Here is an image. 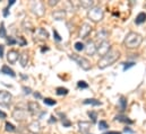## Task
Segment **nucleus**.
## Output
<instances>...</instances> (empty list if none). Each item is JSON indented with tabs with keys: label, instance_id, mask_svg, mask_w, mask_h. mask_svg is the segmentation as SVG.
Masks as SVG:
<instances>
[{
	"label": "nucleus",
	"instance_id": "nucleus-1",
	"mask_svg": "<svg viewBox=\"0 0 146 134\" xmlns=\"http://www.w3.org/2000/svg\"><path fill=\"white\" fill-rule=\"evenodd\" d=\"M119 56H120V52L119 51H117V50H111L109 53H107L104 56H102L100 60H99V62H98V67L100 68V69H106V68L110 67V66H112L118 59H119Z\"/></svg>",
	"mask_w": 146,
	"mask_h": 134
},
{
	"label": "nucleus",
	"instance_id": "nucleus-2",
	"mask_svg": "<svg viewBox=\"0 0 146 134\" xmlns=\"http://www.w3.org/2000/svg\"><path fill=\"white\" fill-rule=\"evenodd\" d=\"M142 42H143V37H142L141 34L136 33V32H129L126 35L123 43H125V46L127 49L131 50V49L138 47L142 44Z\"/></svg>",
	"mask_w": 146,
	"mask_h": 134
},
{
	"label": "nucleus",
	"instance_id": "nucleus-3",
	"mask_svg": "<svg viewBox=\"0 0 146 134\" xmlns=\"http://www.w3.org/2000/svg\"><path fill=\"white\" fill-rule=\"evenodd\" d=\"M87 17L93 22V23H99L103 19L104 17V12L102 10L101 7H93L88 10L87 12Z\"/></svg>",
	"mask_w": 146,
	"mask_h": 134
},
{
	"label": "nucleus",
	"instance_id": "nucleus-4",
	"mask_svg": "<svg viewBox=\"0 0 146 134\" xmlns=\"http://www.w3.org/2000/svg\"><path fill=\"white\" fill-rule=\"evenodd\" d=\"M69 58H70L73 61H75L83 70L88 71V70L91 69V62H90L86 58H84V56H82V55H78V54H75V53L70 54Z\"/></svg>",
	"mask_w": 146,
	"mask_h": 134
},
{
	"label": "nucleus",
	"instance_id": "nucleus-5",
	"mask_svg": "<svg viewBox=\"0 0 146 134\" xmlns=\"http://www.w3.org/2000/svg\"><path fill=\"white\" fill-rule=\"evenodd\" d=\"M11 115H13V118H15L18 122H24L29 118V113L23 108H15Z\"/></svg>",
	"mask_w": 146,
	"mask_h": 134
},
{
	"label": "nucleus",
	"instance_id": "nucleus-6",
	"mask_svg": "<svg viewBox=\"0 0 146 134\" xmlns=\"http://www.w3.org/2000/svg\"><path fill=\"white\" fill-rule=\"evenodd\" d=\"M11 99H13V96L10 93L6 91V90H0V105L1 106H9L11 104Z\"/></svg>",
	"mask_w": 146,
	"mask_h": 134
},
{
	"label": "nucleus",
	"instance_id": "nucleus-7",
	"mask_svg": "<svg viewBox=\"0 0 146 134\" xmlns=\"http://www.w3.org/2000/svg\"><path fill=\"white\" fill-rule=\"evenodd\" d=\"M31 10L36 15V16H42L44 15V6L41 1H33L31 3Z\"/></svg>",
	"mask_w": 146,
	"mask_h": 134
},
{
	"label": "nucleus",
	"instance_id": "nucleus-8",
	"mask_svg": "<svg viewBox=\"0 0 146 134\" xmlns=\"http://www.w3.org/2000/svg\"><path fill=\"white\" fill-rule=\"evenodd\" d=\"M110 51H111V44H110L108 41L107 42H103V43H100L99 46H98V49H96V53L99 55H101V56H104L107 53H109Z\"/></svg>",
	"mask_w": 146,
	"mask_h": 134
},
{
	"label": "nucleus",
	"instance_id": "nucleus-9",
	"mask_svg": "<svg viewBox=\"0 0 146 134\" xmlns=\"http://www.w3.org/2000/svg\"><path fill=\"white\" fill-rule=\"evenodd\" d=\"M91 32H92V26H91L88 23H84V24H82V26H80V28H79L78 36H79L80 38H86Z\"/></svg>",
	"mask_w": 146,
	"mask_h": 134
},
{
	"label": "nucleus",
	"instance_id": "nucleus-10",
	"mask_svg": "<svg viewBox=\"0 0 146 134\" xmlns=\"http://www.w3.org/2000/svg\"><path fill=\"white\" fill-rule=\"evenodd\" d=\"M48 37H49V33L44 28L38 27V28L35 30V32H34V38L36 41H45V39H48Z\"/></svg>",
	"mask_w": 146,
	"mask_h": 134
},
{
	"label": "nucleus",
	"instance_id": "nucleus-11",
	"mask_svg": "<svg viewBox=\"0 0 146 134\" xmlns=\"http://www.w3.org/2000/svg\"><path fill=\"white\" fill-rule=\"evenodd\" d=\"M18 59H19V53H18L16 50H10V51H8V53H7V61H8L10 64L16 63V62L18 61Z\"/></svg>",
	"mask_w": 146,
	"mask_h": 134
},
{
	"label": "nucleus",
	"instance_id": "nucleus-12",
	"mask_svg": "<svg viewBox=\"0 0 146 134\" xmlns=\"http://www.w3.org/2000/svg\"><path fill=\"white\" fill-rule=\"evenodd\" d=\"M96 49H98V46L95 45V43L93 42V41H90L86 45H85V49H84V51H85V53L87 54V55H94L95 53H96Z\"/></svg>",
	"mask_w": 146,
	"mask_h": 134
},
{
	"label": "nucleus",
	"instance_id": "nucleus-13",
	"mask_svg": "<svg viewBox=\"0 0 146 134\" xmlns=\"http://www.w3.org/2000/svg\"><path fill=\"white\" fill-rule=\"evenodd\" d=\"M78 130L82 134H88L91 130V123L85 122V121H79L78 122Z\"/></svg>",
	"mask_w": 146,
	"mask_h": 134
},
{
	"label": "nucleus",
	"instance_id": "nucleus-14",
	"mask_svg": "<svg viewBox=\"0 0 146 134\" xmlns=\"http://www.w3.org/2000/svg\"><path fill=\"white\" fill-rule=\"evenodd\" d=\"M27 130H29L31 133L38 134L41 132V124H40V122H38V121H33V122H31V123L29 124V126H27Z\"/></svg>",
	"mask_w": 146,
	"mask_h": 134
},
{
	"label": "nucleus",
	"instance_id": "nucleus-15",
	"mask_svg": "<svg viewBox=\"0 0 146 134\" xmlns=\"http://www.w3.org/2000/svg\"><path fill=\"white\" fill-rule=\"evenodd\" d=\"M27 106H29V113L32 114V115H36V114L40 113V110H41L40 105H38V102H36V101H30Z\"/></svg>",
	"mask_w": 146,
	"mask_h": 134
},
{
	"label": "nucleus",
	"instance_id": "nucleus-16",
	"mask_svg": "<svg viewBox=\"0 0 146 134\" xmlns=\"http://www.w3.org/2000/svg\"><path fill=\"white\" fill-rule=\"evenodd\" d=\"M108 36H109V33H108L106 30H100V31L98 32V34H96V39H98L99 44H100V43H103V42H107Z\"/></svg>",
	"mask_w": 146,
	"mask_h": 134
},
{
	"label": "nucleus",
	"instance_id": "nucleus-17",
	"mask_svg": "<svg viewBox=\"0 0 146 134\" xmlns=\"http://www.w3.org/2000/svg\"><path fill=\"white\" fill-rule=\"evenodd\" d=\"M52 17L54 18V20H62V19H65V17H66V11L62 10V9L56 10V11L52 12Z\"/></svg>",
	"mask_w": 146,
	"mask_h": 134
},
{
	"label": "nucleus",
	"instance_id": "nucleus-18",
	"mask_svg": "<svg viewBox=\"0 0 146 134\" xmlns=\"http://www.w3.org/2000/svg\"><path fill=\"white\" fill-rule=\"evenodd\" d=\"M29 59H30V56H29V53L27 52H23L22 54H19V62H21V66L23 68H25L27 66Z\"/></svg>",
	"mask_w": 146,
	"mask_h": 134
},
{
	"label": "nucleus",
	"instance_id": "nucleus-19",
	"mask_svg": "<svg viewBox=\"0 0 146 134\" xmlns=\"http://www.w3.org/2000/svg\"><path fill=\"white\" fill-rule=\"evenodd\" d=\"M146 22V14L144 11H142V12H139L138 15H137V17H136V19H135V23L137 24V25H141V24H143V23H145Z\"/></svg>",
	"mask_w": 146,
	"mask_h": 134
},
{
	"label": "nucleus",
	"instance_id": "nucleus-20",
	"mask_svg": "<svg viewBox=\"0 0 146 134\" xmlns=\"http://www.w3.org/2000/svg\"><path fill=\"white\" fill-rule=\"evenodd\" d=\"M1 72L7 74V76H10V77H16V73L14 72V70L10 69L8 66H3V67L1 68Z\"/></svg>",
	"mask_w": 146,
	"mask_h": 134
},
{
	"label": "nucleus",
	"instance_id": "nucleus-21",
	"mask_svg": "<svg viewBox=\"0 0 146 134\" xmlns=\"http://www.w3.org/2000/svg\"><path fill=\"white\" fill-rule=\"evenodd\" d=\"M115 121L122 122V123H127V124H133V121L129 120V118H128L127 116H125V115H117V116H115Z\"/></svg>",
	"mask_w": 146,
	"mask_h": 134
},
{
	"label": "nucleus",
	"instance_id": "nucleus-22",
	"mask_svg": "<svg viewBox=\"0 0 146 134\" xmlns=\"http://www.w3.org/2000/svg\"><path fill=\"white\" fill-rule=\"evenodd\" d=\"M93 5H94V1H92V0H84V1H80V6L83 7V8H86V9H91V8H93Z\"/></svg>",
	"mask_w": 146,
	"mask_h": 134
},
{
	"label": "nucleus",
	"instance_id": "nucleus-23",
	"mask_svg": "<svg viewBox=\"0 0 146 134\" xmlns=\"http://www.w3.org/2000/svg\"><path fill=\"white\" fill-rule=\"evenodd\" d=\"M83 102H84V105H93V106H100V105H101V101H96V99H94V98L85 99Z\"/></svg>",
	"mask_w": 146,
	"mask_h": 134
},
{
	"label": "nucleus",
	"instance_id": "nucleus-24",
	"mask_svg": "<svg viewBox=\"0 0 146 134\" xmlns=\"http://www.w3.org/2000/svg\"><path fill=\"white\" fill-rule=\"evenodd\" d=\"M126 107H127V99L123 96H121L120 97V101H119V108H120L121 112H123L126 109Z\"/></svg>",
	"mask_w": 146,
	"mask_h": 134
},
{
	"label": "nucleus",
	"instance_id": "nucleus-25",
	"mask_svg": "<svg viewBox=\"0 0 146 134\" xmlns=\"http://www.w3.org/2000/svg\"><path fill=\"white\" fill-rule=\"evenodd\" d=\"M56 90H57L56 93H57L58 96H65V95L68 94V89L67 88H64V87H58Z\"/></svg>",
	"mask_w": 146,
	"mask_h": 134
},
{
	"label": "nucleus",
	"instance_id": "nucleus-26",
	"mask_svg": "<svg viewBox=\"0 0 146 134\" xmlns=\"http://www.w3.org/2000/svg\"><path fill=\"white\" fill-rule=\"evenodd\" d=\"M5 126H6V131H7V132H10V133L16 132V129H15V126H14L11 123H8V122H7Z\"/></svg>",
	"mask_w": 146,
	"mask_h": 134
},
{
	"label": "nucleus",
	"instance_id": "nucleus-27",
	"mask_svg": "<svg viewBox=\"0 0 146 134\" xmlns=\"http://www.w3.org/2000/svg\"><path fill=\"white\" fill-rule=\"evenodd\" d=\"M84 49H85L84 43H82V42H76L75 43V50L76 51H83Z\"/></svg>",
	"mask_w": 146,
	"mask_h": 134
},
{
	"label": "nucleus",
	"instance_id": "nucleus-28",
	"mask_svg": "<svg viewBox=\"0 0 146 134\" xmlns=\"http://www.w3.org/2000/svg\"><path fill=\"white\" fill-rule=\"evenodd\" d=\"M109 127V125H108V123L106 122V121H100V123H99V130H107Z\"/></svg>",
	"mask_w": 146,
	"mask_h": 134
},
{
	"label": "nucleus",
	"instance_id": "nucleus-29",
	"mask_svg": "<svg viewBox=\"0 0 146 134\" xmlns=\"http://www.w3.org/2000/svg\"><path fill=\"white\" fill-rule=\"evenodd\" d=\"M0 37H2V38H7V33H6V28H5L3 23H2L1 26H0Z\"/></svg>",
	"mask_w": 146,
	"mask_h": 134
},
{
	"label": "nucleus",
	"instance_id": "nucleus-30",
	"mask_svg": "<svg viewBox=\"0 0 146 134\" xmlns=\"http://www.w3.org/2000/svg\"><path fill=\"white\" fill-rule=\"evenodd\" d=\"M88 116H90V118H92V122H93V123H95V122H96V118H98V114H96L94 110H91V112H88Z\"/></svg>",
	"mask_w": 146,
	"mask_h": 134
},
{
	"label": "nucleus",
	"instance_id": "nucleus-31",
	"mask_svg": "<svg viewBox=\"0 0 146 134\" xmlns=\"http://www.w3.org/2000/svg\"><path fill=\"white\" fill-rule=\"evenodd\" d=\"M43 101H44V104H45V105H49V106H53V105H56V104H57L56 101H53V99H51V98H44Z\"/></svg>",
	"mask_w": 146,
	"mask_h": 134
},
{
	"label": "nucleus",
	"instance_id": "nucleus-32",
	"mask_svg": "<svg viewBox=\"0 0 146 134\" xmlns=\"http://www.w3.org/2000/svg\"><path fill=\"white\" fill-rule=\"evenodd\" d=\"M135 66V62H126L123 63V71H127L129 68L134 67Z\"/></svg>",
	"mask_w": 146,
	"mask_h": 134
},
{
	"label": "nucleus",
	"instance_id": "nucleus-33",
	"mask_svg": "<svg viewBox=\"0 0 146 134\" xmlns=\"http://www.w3.org/2000/svg\"><path fill=\"white\" fill-rule=\"evenodd\" d=\"M77 86H78V88H82V89H86V88H88V85H87L85 81H78Z\"/></svg>",
	"mask_w": 146,
	"mask_h": 134
},
{
	"label": "nucleus",
	"instance_id": "nucleus-34",
	"mask_svg": "<svg viewBox=\"0 0 146 134\" xmlns=\"http://www.w3.org/2000/svg\"><path fill=\"white\" fill-rule=\"evenodd\" d=\"M7 43H8L9 45H13V44H16V43H17V41H16L14 37L9 36V37H7Z\"/></svg>",
	"mask_w": 146,
	"mask_h": 134
},
{
	"label": "nucleus",
	"instance_id": "nucleus-35",
	"mask_svg": "<svg viewBox=\"0 0 146 134\" xmlns=\"http://www.w3.org/2000/svg\"><path fill=\"white\" fill-rule=\"evenodd\" d=\"M19 42V44L22 45V46H25L26 45V41L24 39V37H18V39H17V43Z\"/></svg>",
	"mask_w": 146,
	"mask_h": 134
},
{
	"label": "nucleus",
	"instance_id": "nucleus-36",
	"mask_svg": "<svg viewBox=\"0 0 146 134\" xmlns=\"http://www.w3.org/2000/svg\"><path fill=\"white\" fill-rule=\"evenodd\" d=\"M53 36H54V38H56L58 42H60V41H61V37H60V35L58 34V32H57L56 30L53 31Z\"/></svg>",
	"mask_w": 146,
	"mask_h": 134
},
{
	"label": "nucleus",
	"instance_id": "nucleus-37",
	"mask_svg": "<svg viewBox=\"0 0 146 134\" xmlns=\"http://www.w3.org/2000/svg\"><path fill=\"white\" fill-rule=\"evenodd\" d=\"M62 124H64L65 126H67V127L72 125V123H70V122H69V121H68L67 118H62Z\"/></svg>",
	"mask_w": 146,
	"mask_h": 134
},
{
	"label": "nucleus",
	"instance_id": "nucleus-38",
	"mask_svg": "<svg viewBox=\"0 0 146 134\" xmlns=\"http://www.w3.org/2000/svg\"><path fill=\"white\" fill-rule=\"evenodd\" d=\"M23 90H24V93L26 94V95H30L31 93H32V90H31V88H29V87H23Z\"/></svg>",
	"mask_w": 146,
	"mask_h": 134
},
{
	"label": "nucleus",
	"instance_id": "nucleus-39",
	"mask_svg": "<svg viewBox=\"0 0 146 134\" xmlns=\"http://www.w3.org/2000/svg\"><path fill=\"white\" fill-rule=\"evenodd\" d=\"M57 3H58V1H57V0H50V1H49V6H51V7L56 6Z\"/></svg>",
	"mask_w": 146,
	"mask_h": 134
},
{
	"label": "nucleus",
	"instance_id": "nucleus-40",
	"mask_svg": "<svg viewBox=\"0 0 146 134\" xmlns=\"http://www.w3.org/2000/svg\"><path fill=\"white\" fill-rule=\"evenodd\" d=\"M3 49H5V46L3 45H0V59L3 56Z\"/></svg>",
	"mask_w": 146,
	"mask_h": 134
},
{
	"label": "nucleus",
	"instance_id": "nucleus-41",
	"mask_svg": "<svg viewBox=\"0 0 146 134\" xmlns=\"http://www.w3.org/2000/svg\"><path fill=\"white\" fill-rule=\"evenodd\" d=\"M103 134H121V132H117V131H108Z\"/></svg>",
	"mask_w": 146,
	"mask_h": 134
},
{
	"label": "nucleus",
	"instance_id": "nucleus-42",
	"mask_svg": "<svg viewBox=\"0 0 146 134\" xmlns=\"http://www.w3.org/2000/svg\"><path fill=\"white\" fill-rule=\"evenodd\" d=\"M8 9H9L8 7L3 9V16H5V17H7V16H8Z\"/></svg>",
	"mask_w": 146,
	"mask_h": 134
},
{
	"label": "nucleus",
	"instance_id": "nucleus-43",
	"mask_svg": "<svg viewBox=\"0 0 146 134\" xmlns=\"http://www.w3.org/2000/svg\"><path fill=\"white\" fill-rule=\"evenodd\" d=\"M125 132H128V133H134L133 130H130L129 127H125Z\"/></svg>",
	"mask_w": 146,
	"mask_h": 134
},
{
	"label": "nucleus",
	"instance_id": "nucleus-44",
	"mask_svg": "<svg viewBox=\"0 0 146 134\" xmlns=\"http://www.w3.org/2000/svg\"><path fill=\"white\" fill-rule=\"evenodd\" d=\"M33 95H34V97H35V98H41V97H42V96H41V94H38V93H34Z\"/></svg>",
	"mask_w": 146,
	"mask_h": 134
},
{
	"label": "nucleus",
	"instance_id": "nucleus-45",
	"mask_svg": "<svg viewBox=\"0 0 146 134\" xmlns=\"http://www.w3.org/2000/svg\"><path fill=\"white\" fill-rule=\"evenodd\" d=\"M0 117H1V118H5V117H6V114H5L3 112H1V110H0Z\"/></svg>",
	"mask_w": 146,
	"mask_h": 134
},
{
	"label": "nucleus",
	"instance_id": "nucleus-46",
	"mask_svg": "<svg viewBox=\"0 0 146 134\" xmlns=\"http://www.w3.org/2000/svg\"><path fill=\"white\" fill-rule=\"evenodd\" d=\"M50 122H51V123H52V122H57V120H56V117H53V116H51V121H50Z\"/></svg>",
	"mask_w": 146,
	"mask_h": 134
},
{
	"label": "nucleus",
	"instance_id": "nucleus-47",
	"mask_svg": "<svg viewBox=\"0 0 146 134\" xmlns=\"http://www.w3.org/2000/svg\"><path fill=\"white\" fill-rule=\"evenodd\" d=\"M88 134H90V133H88Z\"/></svg>",
	"mask_w": 146,
	"mask_h": 134
}]
</instances>
